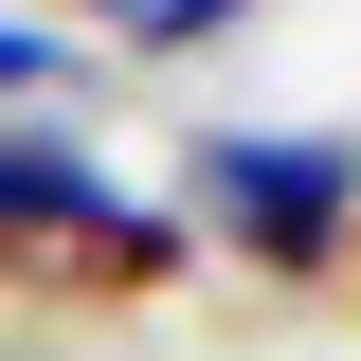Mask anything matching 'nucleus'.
<instances>
[{"label":"nucleus","mask_w":361,"mask_h":361,"mask_svg":"<svg viewBox=\"0 0 361 361\" xmlns=\"http://www.w3.org/2000/svg\"><path fill=\"white\" fill-rule=\"evenodd\" d=\"M180 271V217H145V199H109V180L73 163L54 127L0 145V289H73V307H145Z\"/></svg>","instance_id":"1"},{"label":"nucleus","mask_w":361,"mask_h":361,"mask_svg":"<svg viewBox=\"0 0 361 361\" xmlns=\"http://www.w3.org/2000/svg\"><path fill=\"white\" fill-rule=\"evenodd\" d=\"M199 217L253 271H325L343 253V145H235V127H199Z\"/></svg>","instance_id":"2"},{"label":"nucleus","mask_w":361,"mask_h":361,"mask_svg":"<svg viewBox=\"0 0 361 361\" xmlns=\"http://www.w3.org/2000/svg\"><path fill=\"white\" fill-rule=\"evenodd\" d=\"M90 18H109V37H145V54H163V37H199V18H235V0H90Z\"/></svg>","instance_id":"3"},{"label":"nucleus","mask_w":361,"mask_h":361,"mask_svg":"<svg viewBox=\"0 0 361 361\" xmlns=\"http://www.w3.org/2000/svg\"><path fill=\"white\" fill-rule=\"evenodd\" d=\"M0 90H54V37H0Z\"/></svg>","instance_id":"4"}]
</instances>
